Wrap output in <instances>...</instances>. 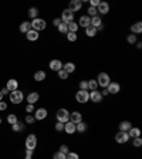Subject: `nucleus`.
Listing matches in <instances>:
<instances>
[{
	"label": "nucleus",
	"mask_w": 142,
	"mask_h": 159,
	"mask_svg": "<svg viewBox=\"0 0 142 159\" xmlns=\"http://www.w3.org/2000/svg\"><path fill=\"white\" fill-rule=\"evenodd\" d=\"M34 122H36V118H34V115H31V114H27V115H26V124H28V125H33Z\"/></svg>",
	"instance_id": "obj_39"
},
{
	"label": "nucleus",
	"mask_w": 142,
	"mask_h": 159,
	"mask_svg": "<svg viewBox=\"0 0 142 159\" xmlns=\"http://www.w3.org/2000/svg\"><path fill=\"white\" fill-rule=\"evenodd\" d=\"M67 27H68V33H78V29H80L75 21H71V23H68V24H67Z\"/></svg>",
	"instance_id": "obj_30"
},
{
	"label": "nucleus",
	"mask_w": 142,
	"mask_h": 159,
	"mask_svg": "<svg viewBox=\"0 0 142 159\" xmlns=\"http://www.w3.org/2000/svg\"><path fill=\"white\" fill-rule=\"evenodd\" d=\"M63 70H64L65 73L73 74L74 71H75V64H74V63H71V61L65 63V64H63Z\"/></svg>",
	"instance_id": "obj_22"
},
{
	"label": "nucleus",
	"mask_w": 142,
	"mask_h": 159,
	"mask_svg": "<svg viewBox=\"0 0 142 159\" xmlns=\"http://www.w3.org/2000/svg\"><path fill=\"white\" fill-rule=\"evenodd\" d=\"M75 99H77L78 104H85V102L89 101V92L87 90L77 91V94H75Z\"/></svg>",
	"instance_id": "obj_5"
},
{
	"label": "nucleus",
	"mask_w": 142,
	"mask_h": 159,
	"mask_svg": "<svg viewBox=\"0 0 142 159\" xmlns=\"http://www.w3.org/2000/svg\"><path fill=\"white\" fill-rule=\"evenodd\" d=\"M88 90L89 91H95L98 90V84H97V80H88Z\"/></svg>",
	"instance_id": "obj_32"
},
{
	"label": "nucleus",
	"mask_w": 142,
	"mask_h": 159,
	"mask_svg": "<svg viewBox=\"0 0 142 159\" xmlns=\"http://www.w3.org/2000/svg\"><path fill=\"white\" fill-rule=\"evenodd\" d=\"M0 91H2V94H3V97H4V95H9V90L6 88V87H4V88H2Z\"/></svg>",
	"instance_id": "obj_51"
},
{
	"label": "nucleus",
	"mask_w": 142,
	"mask_h": 159,
	"mask_svg": "<svg viewBox=\"0 0 142 159\" xmlns=\"http://www.w3.org/2000/svg\"><path fill=\"white\" fill-rule=\"evenodd\" d=\"M64 131H65V134H68V135H73L75 134V124L73 122H65L64 124Z\"/></svg>",
	"instance_id": "obj_21"
},
{
	"label": "nucleus",
	"mask_w": 142,
	"mask_h": 159,
	"mask_svg": "<svg viewBox=\"0 0 142 159\" xmlns=\"http://www.w3.org/2000/svg\"><path fill=\"white\" fill-rule=\"evenodd\" d=\"M34 105H33V104H27V105H26V112H27V114H33V112H34Z\"/></svg>",
	"instance_id": "obj_47"
},
{
	"label": "nucleus",
	"mask_w": 142,
	"mask_h": 159,
	"mask_svg": "<svg viewBox=\"0 0 142 159\" xmlns=\"http://www.w3.org/2000/svg\"><path fill=\"white\" fill-rule=\"evenodd\" d=\"M31 23V29L36 30V31H43V30L47 27V23H46L44 19H40V17H37L34 20L30 21Z\"/></svg>",
	"instance_id": "obj_3"
},
{
	"label": "nucleus",
	"mask_w": 142,
	"mask_h": 159,
	"mask_svg": "<svg viewBox=\"0 0 142 159\" xmlns=\"http://www.w3.org/2000/svg\"><path fill=\"white\" fill-rule=\"evenodd\" d=\"M129 135H128V132H121V131H119V132H118L117 135H115V141H117L118 143H126L128 142V141H129Z\"/></svg>",
	"instance_id": "obj_13"
},
{
	"label": "nucleus",
	"mask_w": 142,
	"mask_h": 159,
	"mask_svg": "<svg viewBox=\"0 0 142 159\" xmlns=\"http://www.w3.org/2000/svg\"><path fill=\"white\" fill-rule=\"evenodd\" d=\"M132 146H134V148H139V146H142V138H141V136L132 138Z\"/></svg>",
	"instance_id": "obj_37"
},
{
	"label": "nucleus",
	"mask_w": 142,
	"mask_h": 159,
	"mask_svg": "<svg viewBox=\"0 0 142 159\" xmlns=\"http://www.w3.org/2000/svg\"><path fill=\"white\" fill-rule=\"evenodd\" d=\"M0 125H2V118H0Z\"/></svg>",
	"instance_id": "obj_57"
},
{
	"label": "nucleus",
	"mask_w": 142,
	"mask_h": 159,
	"mask_svg": "<svg viewBox=\"0 0 142 159\" xmlns=\"http://www.w3.org/2000/svg\"><path fill=\"white\" fill-rule=\"evenodd\" d=\"M46 77H47V74H46V71H43V70L34 73V80H36L37 82H41L43 80H46Z\"/></svg>",
	"instance_id": "obj_25"
},
{
	"label": "nucleus",
	"mask_w": 142,
	"mask_h": 159,
	"mask_svg": "<svg viewBox=\"0 0 142 159\" xmlns=\"http://www.w3.org/2000/svg\"><path fill=\"white\" fill-rule=\"evenodd\" d=\"M97 12H98V16H100V14H102V16L108 14V12H110V3H107V2H100V4H98V7H97Z\"/></svg>",
	"instance_id": "obj_12"
},
{
	"label": "nucleus",
	"mask_w": 142,
	"mask_h": 159,
	"mask_svg": "<svg viewBox=\"0 0 142 159\" xmlns=\"http://www.w3.org/2000/svg\"><path fill=\"white\" fill-rule=\"evenodd\" d=\"M26 156H31V158H33V151H28V149H26Z\"/></svg>",
	"instance_id": "obj_53"
},
{
	"label": "nucleus",
	"mask_w": 142,
	"mask_h": 159,
	"mask_svg": "<svg viewBox=\"0 0 142 159\" xmlns=\"http://www.w3.org/2000/svg\"><path fill=\"white\" fill-rule=\"evenodd\" d=\"M24 159H33V158H31V156H26Z\"/></svg>",
	"instance_id": "obj_56"
},
{
	"label": "nucleus",
	"mask_w": 142,
	"mask_h": 159,
	"mask_svg": "<svg viewBox=\"0 0 142 159\" xmlns=\"http://www.w3.org/2000/svg\"><path fill=\"white\" fill-rule=\"evenodd\" d=\"M38 37H40V34H38V31H36V30H30V31L26 33V38H27L28 41H37L38 40Z\"/></svg>",
	"instance_id": "obj_19"
},
{
	"label": "nucleus",
	"mask_w": 142,
	"mask_h": 159,
	"mask_svg": "<svg viewBox=\"0 0 142 159\" xmlns=\"http://www.w3.org/2000/svg\"><path fill=\"white\" fill-rule=\"evenodd\" d=\"M101 95H102V97H107V95H110V94H108V91H107V88H104V90L101 91Z\"/></svg>",
	"instance_id": "obj_52"
},
{
	"label": "nucleus",
	"mask_w": 142,
	"mask_h": 159,
	"mask_svg": "<svg viewBox=\"0 0 142 159\" xmlns=\"http://www.w3.org/2000/svg\"><path fill=\"white\" fill-rule=\"evenodd\" d=\"M110 82H111V78H110V75H108L107 73H100L97 75V84H98V87H101L102 90L107 88Z\"/></svg>",
	"instance_id": "obj_2"
},
{
	"label": "nucleus",
	"mask_w": 142,
	"mask_h": 159,
	"mask_svg": "<svg viewBox=\"0 0 142 159\" xmlns=\"http://www.w3.org/2000/svg\"><path fill=\"white\" fill-rule=\"evenodd\" d=\"M65 36H67V40H68L70 43H74V41H77V38H78L77 33H67Z\"/></svg>",
	"instance_id": "obj_35"
},
{
	"label": "nucleus",
	"mask_w": 142,
	"mask_h": 159,
	"mask_svg": "<svg viewBox=\"0 0 142 159\" xmlns=\"http://www.w3.org/2000/svg\"><path fill=\"white\" fill-rule=\"evenodd\" d=\"M102 98H104V97L101 95V91L95 90V91H91V92H89V101H91V102L98 104V102L102 101Z\"/></svg>",
	"instance_id": "obj_15"
},
{
	"label": "nucleus",
	"mask_w": 142,
	"mask_h": 159,
	"mask_svg": "<svg viewBox=\"0 0 142 159\" xmlns=\"http://www.w3.org/2000/svg\"><path fill=\"white\" fill-rule=\"evenodd\" d=\"M49 67H50V70H51V71H56V73H58V71L63 68V63H61L60 60H51V61H50V64H49Z\"/></svg>",
	"instance_id": "obj_16"
},
{
	"label": "nucleus",
	"mask_w": 142,
	"mask_h": 159,
	"mask_svg": "<svg viewBox=\"0 0 142 159\" xmlns=\"http://www.w3.org/2000/svg\"><path fill=\"white\" fill-rule=\"evenodd\" d=\"M107 91H108V94H118L119 91H121V84L119 82H114L111 81L110 84H108V87H107Z\"/></svg>",
	"instance_id": "obj_10"
},
{
	"label": "nucleus",
	"mask_w": 142,
	"mask_h": 159,
	"mask_svg": "<svg viewBox=\"0 0 142 159\" xmlns=\"http://www.w3.org/2000/svg\"><path fill=\"white\" fill-rule=\"evenodd\" d=\"M47 115H49V112H47L46 108H38V110L34 111V118H36V121H43V119L47 118Z\"/></svg>",
	"instance_id": "obj_14"
},
{
	"label": "nucleus",
	"mask_w": 142,
	"mask_h": 159,
	"mask_svg": "<svg viewBox=\"0 0 142 159\" xmlns=\"http://www.w3.org/2000/svg\"><path fill=\"white\" fill-rule=\"evenodd\" d=\"M58 152H61V154H64V155H67V154L70 152V148L67 146L65 143H63V145L60 146V149H58Z\"/></svg>",
	"instance_id": "obj_43"
},
{
	"label": "nucleus",
	"mask_w": 142,
	"mask_h": 159,
	"mask_svg": "<svg viewBox=\"0 0 142 159\" xmlns=\"http://www.w3.org/2000/svg\"><path fill=\"white\" fill-rule=\"evenodd\" d=\"M128 135L129 138H137V136H141V129L137 127H132L129 131H128Z\"/></svg>",
	"instance_id": "obj_29"
},
{
	"label": "nucleus",
	"mask_w": 142,
	"mask_h": 159,
	"mask_svg": "<svg viewBox=\"0 0 142 159\" xmlns=\"http://www.w3.org/2000/svg\"><path fill=\"white\" fill-rule=\"evenodd\" d=\"M84 30H85V36L89 37V38L95 37L97 36V33H98V30L95 29V27H93V26H89V27H87V29H84Z\"/></svg>",
	"instance_id": "obj_24"
},
{
	"label": "nucleus",
	"mask_w": 142,
	"mask_h": 159,
	"mask_svg": "<svg viewBox=\"0 0 142 159\" xmlns=\"http://www.w3.org/2000/svg\"><path fill=\"white\" fill-rule=\"evenodd\" d=\"M7 110V102L0 101V111H6Z\"/></svg>",
	"instance_id": "obj_50"
},
{
	"label": "nucleus",
	"mask_w": 142,
	"mask_h": 159,
	"mask_svg": "<svg viewBox=\"0 0 142 159\" xmlns=\"http://www.w3.org/2000/svg\"><path fill=\"white\" fill-rule=\"evenodd\" d=\"M70 122L75 124V125L82 122V114L80 111H73V112H70Z\"/></svg>",
	"instance_id": "obj_9"
},
{
	"label": "nucleus",
	"mask_w": 142,
	"mask_h": 159,
	"mask_svg": "<svg viewBox=\"0 0 142 159\" xmlns=\"http://www.w3.org/2000/svg\"><path fill=\"white\" fill-rule=\"evenodd\" d=\"M65 159H80V155H78L77 152H71L70 151L67 155H65Z\"/></svg>",
	"instance_id": "obj_40"
},
{
	"label": "nucleus",
	"mask_w": 142,
	"mask_h": 159,
	"mask_svg": "<svg viewBox=\"0 0 142 159\" xmlns=\"http://www.w3.org/2000/svg\"><path fill=\"white\" fill-rule=\"evenodd\" d=\"M19 30H20L21 33H27V31H30V30H31V23H30V21H23V23H21L20 24V27H19Z\"/></svg>",
	"instance_id": "obj_28"
},
{
	"label": "nucleus",
	"mask_w": 142,
	"mask_h": 159,
	"mask_svg": "<svg viewBox=\"0 0 142 159\" xmlns=\"http://www.w3.org/2000/svg\"><path fill=\"white\" fill-rule=\"evenodd\" d=\"M126 41H128L129 44H132V45H134V44H135V43H137V41H138V40H137V36H135V34H129V36L126 37Z\"/></svg>",
	"instance_id": "obj_42"
},
{
	"label": "nucleus",
	"mask_w": 142,
	"mask_h": 159,
	"mask_svg": "<svg viewBox=\"0 0 142 159\" xmlns=\"http://www.w3.org/2000/svg\"><path fill=\"white\" fill-rule=\"evenodd\" d=\"M132 127H134V125H132L129 121H122V122L119 124V131H121V132H128Z\"/></svg>",
	"instance_id": "obj_23"
},
{
	"label": "nucleus",
	"mask_w": 142,
	"mask_h": 159,
	"mask_svg": "<svg viewBox=\"0 0 142 159\" xmlns=\"http://www.w3.org/2000/svg\"><path fill=\"white\" fill-rule=\"evenodd\" d=\"M56 118H57V122H61V124H65L70 121V111L67 108H60L57 111L56 114Z\"/></svg>",
	"instance_id": "obj_1"
},
{
	"label": "nucleus",
	"mask_w": 142,
	"mask_h": 159,
	"mask_svg": "<svg viewBox=\"0 0 142 159\" xmlns=\"http://www.w3.org/2000/svg\"><path fill=\"white\" fill-rule=\"evenodd\" d=\"M135 45H137V49H139V50L142 49V43H141V41H137V43H135Z\"/></svg>",
	"instance_id": "obj_54"
},
{
	"label": "nucleus",
	"mask_w": 142,
	"mask_h": 159,
	"mask_svg": "<svg viewBox=\"0 0 142 159\" xmlns=\"http://www.w3.org/2000/svg\"><path fill=\"white\" fill-rule=\"evenodd\" d=\"M38 98H40V94H38V92H36V91H31V92H30V94L26 97V99H27L28 104H33V105H34V104L38 101Z\"/></svg>",
	"instance_id": "obj_18"
},
{
	"label": "nucleus",
	"mask_w": 142,
	"mask_h": 159,
	"mask_svg": "<svg viewBox=\"0 0 142 159\" xmlns=\"http://www.w3.org/2000/svg\"><path fill=\"white\" fill-rule=\"evenodd\" d=\"M0 101H3V94H2V91H0Z\"/></svg>",
	"instance_id": "obj_55"
},
{
	"label": "nucleus",
	"mask_w": 142,
	"mask_h": 159,
	"mask_svg": "<svg viewBox=\"0 0 142 159\" xmlns=\"http://www.w3.org/2000/svg\"><path fill=\"white\" fill-rule=\"evenodd\" d=\"M37 146V136L34 134H30L26 138V149H28V151H34Z\"/></svg>",
	"instance_id": "obj_6"
},
{
	"label": "nucleus",
	"mask_w": 142,
	"mask_h": 159,
	"mask_svg": "<svg viewBox=\"0 0 142 159\" xmlns=\"http://www.w3.org/2000/svg\"><path fill=\"white\" fill-rule=\"evenodd\" d=\"M98 4H100V0H89V6L91 7H98Z\"/></svg>",
	"instance_id": "obj_49"
},
{
	"label": "nucleus",
	"mask_w": 142,
	"mask_h": 159,
	"mask_svg": "<svg viewBox=\"0 0 142 159\" xmlns=\"http://www.w3.org/2000/svg\"><path fill=\"white\" fill-rule=\"evenodd\" d=\"M12 129L14 131V132H20V131L24 129V125H23V122H19V121H17L14 125H12Z\"/></svg>",
	"instance_id": "obj_33"
},
{
	"label": "nucleus",
	"mask_w": 142,
	"mask_h": 159,
	"mask_svg": "<svg viewBox=\"0 0 142 159\" xmlns=\"http://www.w3.org/2000/svg\"><path fill=\"white\" fill-rule=\"evenodd\" d=\"M87 16L88 17H94V16H98V12H97V7H91V6H89L88 7V10H87Z\"/></svg>",
	"instance_id": "obj_38"
},
{
	"label": "nucleus",
	"mask_w": 142,
	"mask_h": 159,
	"mask_svg": "<svg viewBox=\"0 0 142 159\" xmlns=\"http://www.w3.org/2000/svg\"><path fill=\"white\" fill-rule=\"evenodd\" d=\"M78 27H82V29H87L91 26V17H88L87 14H82L80 19H78Z\"/></svg>",
	"instance_id": "obj_11"
},
{
	"label": "nucleus",
	"mask_w": 142,
	"mask_h": 159,
	"mask_svg": "<svg viewBox=\"0 0 142 159\" xmlns=\"http://www.w3.org/2000/svg\"><path fill=\"white\" fill-rule=\"evenodd\" d=\"M61 23H63V21H61L60 17H57V19H54V20H53V26H54V27H58Z\"/></svg>",
	"instance_id": "obj_48"
},
{
	"label": "nucleus",
	"mask_w": 142,
	"mask_h": 159,
	"mask_svg": "<svg viewBox=\"0 0 142 159\" xmlns=\"http://www.w3.org/2000/svg\"><path fill=\"white\" fill-rule=\"evenodd\" d=\"M6 88H7L10 92H12V91L19 90V81L14 80V78H10V80L7 81V84H6Z\"/></svg>",
	"instance_id": "obj_17"
},
{
	"label": "nucleus",
	"mask_w": 142,
	"mask_h": 159,
	"mask_svg": "<svg viewBox=\"0 0 142 159\" xmlns=\"http://www.w3.org/2000/svg\"><path fill=\"white\" fill-rule=\"evenodd\" d=\"M78 87H80V90H87V91H88V82L85 81V80H82V81H80V84H78Z\"/></svg>",
	"instance_id": "obj_45"
},
{
	"label": "nucleus",
	"mask_w": 142,
	"mask_h": 159,
	"mask_svg": "<svg viewBox=\"0 0 142 159\" xmlns=\"http://www.w3.org/2000/svg\"><path fill=\"white\" fill-rule=\"evenodd\" d=\"M53 159H65V155L57 151V152H54V154H53Z\"/></svg>",
	"instance_id": "obj_46"
},
{
	"label": "nucleus",
	"mask_w": 142,
	"mask_h": 159,
	"mask_svg": "<svg viewBox=\"0 0 142 159\" xmlns=\"http://www.w3.org/2000/svg\"><path fill=\"white\" fill-rule=\"evenodd\" d=\"M61 21L63 23H65V24H68V23H71V21H74V13L70 12L68 9H64L63 12H61Z\"/></svg>",
	"instance_id": "obj_7"
},
{
	"label": "nucleus",
	"mask_w": 142,
	"mask_h": 159,
	"mask_svg": "<svg viewBox=\"0 0 142 159\" xmlns=\"http://www.w3.org/2000/svg\"><path fill=\"white\" fill-rule=\"evenodd\" d=\"M9 98H10V102H13V104H20V102H23V99H24V94H23V91H12L10 92V95H9Z\"/></svg>",
	"instance_id": "obj_4"
},
{
	"label": "nucleus",
	"mask_w": 142,
	"mask_h": 159,
	"mask_svg": "<svg viewBox=\"0 0 142 159\" xmlns=\"http://www.w3.org/2000/svg\"><path fill=\"white\" fill-rule=\"evenodd\" d=\"M142 33V21H137L131 26V34H141Z\"/></svg>",
	"instance_id": "obj_20"
},
{
	"label": "nucleus",
	"mask_w": 142,
	"mask_h": 159,
	"mask_svg": "<svg viewBox=\"0 0 142 159\" xmlns=\"http://www.w3.org/2000/svg\"><path fill=\"white\" fill-rule=\"evenodd\" d=\"M28 17H30L31 20L37 19V17H38V10H37L36 7H30L28 9Z\"/></svg>",
	"instance_id": "obj_31"
},
{
	"label": "nucleus",
	"mask_w": 142,
	"mask_h": 159,
	"mask_svg": "<svg viewBox=\"0 0 142 159\" xmlns=\"http://www.w3.org/2000/svg\"><path fill=\"white\" fill-rule=\"evenodd\" d=\"M81 7H82V0H71L70 4H68V10L70 12H73V13L80 12Z\"/></svg>",
	"instance_id": "obj_8"
},
{
	"label": "nucleus",
	"mask_w": 142,
	"mask_h": 159,
	"mask_svg": "<svg viewBox=\"0 0 142 159\" xmlns=\"http://www.w3.org/2000/svg\"><path fill=\"white\" fill-rule=\"evenodd\" d=\"M19 121V118H17V115L16 114H10L7 115V122L10 124V125H14V124Z\"/></svg>",
	"instance_id": "obj_36"
},
{
	"label": "nucleus",
	"mask_w": 142,
	"mask_h": 159,
	"mask_svg": "<svg viewBox=\"0 0 142 159\" xmlns=\"http://www.w3.org/2000/svg\"><path fill=\"white\" fill-rule=\"evenodd\" d=\"M57 74H58V78H60V80H67V78H68V75H70V74H68V73H65V71H64L63 68H61Z\"/></svg>",
	"instance_id": "obj_41"
},
{
	"label": "nucleus",
	"mask_w": 142,
	"mask_h": 159,
	"mask_svg": "<svg viewBox=\"0 0 142 159\" xmlns=\"http://www.w3.org/2000/svg\"><path fill=\"white\" fill-rule=\"evenodd\" d=\"M87 129H88V124H85L84 121L75 125V132H80V134H84V132H85V131H87Z\"/></svg>",
	"instance_id": "obj_27"
},
{
	"label": "nucleus",
	"mask_w": 142,
	"mask_h": 159,
	"mask_svg": "<svg viewBox=\"0 0 142 159\" xmlns=\"http://www.w3.org/2000/svg\"><path fill=\"white\" fill-rule=\"evenodd\" d=\"M91 26H93V27H95V29H98L100 26H102V19L100 16L91 17Z\"/></svg>",
	"instance_id": "obj_26"
},
{
	"label": "nucleus",
	"mask_w": 142,
	"mask_h": 159,
	"mask_svg": "<svg viewBox=\"0 0 142 159\" xmlns=\"http://www.w3.org/2000/svg\"><path fill=\"white\" fill-rule=\"evenodd\" d=\"M57 30H58V33H60V34H67V33H68V27H67V24H65V23H61V24L57 27Z\"/></svg>",
	"instance_id": "obj_34"
},
{
	"label": "nucleus",
	"mask_w": 142,
	"mask_h": 159,
	"mask_svg": "<svg viewBox=\"0 0 142 159\" xmlns=\"http://www.w3.org/2000/svg\"><path fill=\"white\" fill-rule=\"evenodd\" d=\"M54 129H56L57 132H63V131H64V124L56 122V125H54Z\"/></svg>",
	"instance_id": "obj_44"
}]
</instances>
